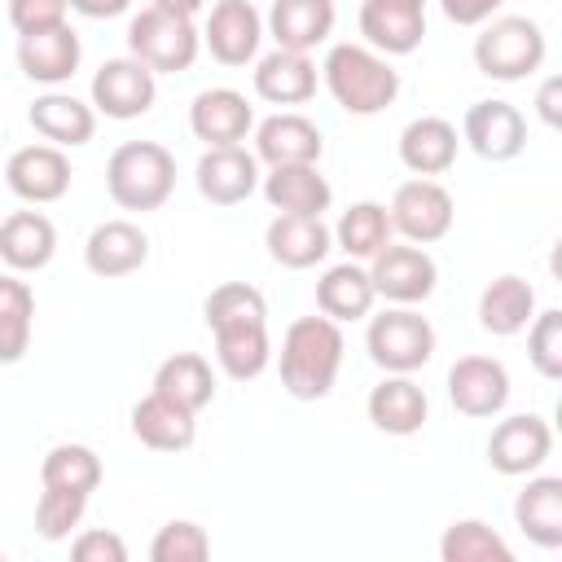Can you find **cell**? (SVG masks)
Listing matches in <instances>:
<instances>
[{
	"label": "cell",
	"mask_w": 562,
	"mask_h": 562,
	"mask_svg": "<svg viewBox=\"0 0 562 562\" xmlns=\"http://www.w3.org/2000/svg\"><path fill=\"white\" fill-rule=\"evenodd\" d=\"M378 294H373V281H369V268L356 263V259H342L334 268L321 272L316 281V307L321 316L347 325V321H364L373 312Z\"/></svg>",
	"instance_id": "f546056e"
},
{
	"label": "cell",
	"mask_w": 562,
	"mask_h": 562,
	"mask_svg": "<svg viewBox=\"0 0 562 562\" xmlns=\"http://www.w3.org/2000/svg\"><path fill=\"white\" fill-rule=\"evenodd\" d=\"M193 180L211 206H237L259 189V158L246 145H215L198 158Z\"/></svg>",
	"instance_id": "9a60e30c"
},
{
	"label": "cell",
	"mask_w": 562,
	"mask_h": 562,
	"mask_svg": "<svg viewBox=\"0 0 562 562\" xmlns=\"http://www.w3.org/2000/svg\"><path fill=\"white\" fill-rule=\"evenodd\" d=\"M154 391L167 395L171 404L189 408V413H202L215 400V373H211V364L198 351H176V356H167L158 364Z\"/></svg>",
	"instance_id": "836d02e7"
},
{
	"label": "cell",
	"mask_w": 562,
	"mask_h": 562,
	"mask_svg": "<svg viewBox=\"0 0 562 562\" xmlns=\"http://www.w3.org/2000/svg\"><path fill=\"white\" fill-rule=\"evenodd\" d=\"M364 413L369 422L382 430V435H395V439H408L426 426V413H430V400L426 391L413 382V373H386L369 400H364Z\"/></svg>",
	"instance_id": "ffe728a7"
},
{
	"label": "cell",
	"mask_w": 562,
	"mask_h": 562,
	"mask_svg": "<svg viewBox=\"0 0 562 562\" xmlns=\"http://www.w3.org/2000/svg\"><path fill=\"white\" fill-rule=\"evenodd\" d=\"M202 44L220 66H250L263 44V13L250 0H215L202 26Z\"/></svg>",
	"instance_id": "7c38bea8"
},
{
	"label": "cell",
	"mask_w": 562,
	"mask_h": 562,
	"mask_svg": "<svg viewBox=\"0 0 562 562\" xmlns=\"http://www.w3.org/2000/svg\"><path fill=\"white\" fill-rule=\"evenodd\" d=\"M132 435L154 452H184L198 439V413L149 391L132 404Z\"/></svg>",
	"instance_id": "83f0119b"
},
{
	"label": "cell",
	"mask_w": 562,
	"mask_h": 562,
	"mask_svg": "<svg viewBox=\"0 0 562 562\" xmlns=\"http://www.w3.org/2000/svg\"><path fill=\"white\" fill-rule=\"evenodd\" d=\"M66 13H70V0H9V22L18 35L61 26Z\"/></svg>",
	"instance_id": "7bdbcfd3"
},
{
	"label": "cell",
	"mask_w": 562,
	"mask_h": 562,
	"mask_svg": "<svg viewBox=\"0 0 562 562\" xmlns=\"http://www.w3.org/2000/svg\"><path fill=\"white\" fill-rule=\"evenodd\" d=\"M206 553H211V536L193 518H171L149 540V558L154 562H202Z\"/></svg>",
	"instance_id": "60d3db41"
},
{
	"label": "cell",
	"mask_w": 562,
	"mask_h": 562,
	"mask_svg": "<svg viewBox=\"0 0 562 562\" xmlns=\"http://www.w3.org/2000/svg\"><path fill=\"white\" fill-rule=\"evenodd\" d=\"M259 189L277 215H325L334 202V189L316 162L268 167V176H259Z\"/></svg>",
	"instance_id": "44dd1931"
},
{
	"label": "cell",
	"mask_w": 562,
	"mask_h": 562,
	"mask_svg": "<svg viewBox=\"0 0 562 562\" xmlns=\"http://www.w3.org/2000/svg\"><path fill=\"white\" fill-rule=\"evenodd\" d=\"M255 97L268 105H303L316 97V61L307 53L272 48L255 57Z\"/></svg>",
	"instance_id": "d4e9b609"
},
{
	"label": "cell",
	"mask_w": 562,
	"mask_h": 562,
	"mask_svg": "<svg viewBox=\"0 0 562 562\" xmlns=\"http://www.w3.org/2000/svg\"><path fill=\"white\" fill-rule=\"evenodd\" d=\"M202 321L206 329H220V325H241V321H268V303L255 285L246 281H224L206 294L202 303Z\"/></svg>",
	"instance_id": "f35d334b"
},
{
	"label": "cell",
	"mask_w": 562,
	"mask_h": 562,
	"mask_svg": "<svg viewBox=\"0 0 562 562\" xmlns=\"http://www.w3.org/2000/svg\"><path fill=\"white\" fill-rule=\"evenodd\" d=\"M536 316V290L531 281H522L518 272H501L483 285L479 294V325L496 338H514L531 325Z\"/></svg>",
	"instance_id": "4dcf8cb0"
},
{
	"label": "cell",
	"mask_w": 562,
	"mask_h": 562,
	"mask_svg": "<svg viewBox=\"0 0 562 562\" xmlns=\"http://www.w3.org/2000/svg\"><path fill=\"white\" fill-rule=\"evenodd\" d=\"M83 509H88V496H83V492L44 487L40 501H35V531H40L44 540H66V536L83 522Z\"/></svg>",
	"instance_id": "ab89813d"
},
{
	"label": "cell",
	"mask_w": 562,
	"mask_h": 562,
	"mask_svg": "<svg viewBox=\"0 0 562 562\" xmlns=\"http://www.w3.org/2000/svg\"><path fill=\"white\" fill-rule=\"evenodd\" d=\"M457 127L439 114H422L413 119L404 132H400V162L413 171V176H443L452 171L457 162Z\"/></svg>",
	"instance_id": "f1b7e54d"
},
{
	"label": "cell",
	"mask_w": 562,
	"mask_h": 562,
	"mask_svg": "<svg viewBox=\"0 0 562 562\" xmlns=\"http://www.w3.org/2000/svg\"><path fill=\"white\" fill-rule=\"evenodd\" d=\"M26 123H31L35 136H44L48 145H57V149H79V145H88L92 132H97V110H92V101H79L75 92H57V88H53V92H44V97L31 101Z\"/></svg>",
	"instance_id": "cb8c5ba5"
},
{
	"label": "cell",
	"mask_w": 562,
	"mask_h": 562,
	"mask_svg": "<svg viewBox=\"0 0 562 562\" xmlns=\"http://www.w3.org/2000/svg\"><path fill=\"white\" fill-rule=\"evenodd\" d=\"M501 4H505V0H439L443 18L457 22V26H483Z\"/></svg>",
	"instance_id": "f6af8a7d"
},
{
	"label": "cell",
	"mask_w": 562,
	"mask_h": 562,
	"mask_svg": "<svg viewBox=\"0 0 562 562\" xmlns=\"http://www.w3.org/2000/svg\"><path fill=\"white\" fill-rule=\"evenodd\" d=\"M105 189L123 211H158L176 193V158L158 140H123L105 162Z\"/></svg>",
	"instance_id": "3957f363"
},
{
	"label": "cell",
	"mask_w": 562,
	"mask_h": 562,
	"mask_svg": "<svg viewBox=\"0 0 562 562\" xmlns=\"http://www.w3.org/2000/svg\"><path fill=\"white\" fill-rule=\"evenodd\" d=\"M364 351L382 373H417L435 356V325L413 307H386L369 316Z\"/></svg>",
	"instance_id": "8992f818"
},
{
	"label": "cell",
	"mask_w": 562,
	"mask_h": 562,
	"mask_svg": "<svg viewBox=\"0 0 562 562\" xmlns=\"http://www.w3.org/2000/svg\"><path fill=\"white\" fill-rule=\"evenodd\" d=\"M439 558L443 562H514V549L483 518H457L439 536Z\"/></svg>",
	"instance_id": "74e56055"
},
{
	"label": "cell",
	"mask_w": 562,
	"mask_h": 562,
	"mask_svg": "<svg viewBox=\"0 0 562 562\" xmlns=\"http://www.w3.org/2000/svg\"><path fill=\"white\" fill-rule=\"evenodd\" d=\"M79 57H83V48H79V35L70 31V22L18 35V70L31 83H44V88L66 83L79 70Z\"/></svg>",
	"instance_id": "d6986e66"
},
{
	"label": "cell",
	"mask_w": 562,
	"mask_h": 562,
	"mask_svg": "<svg viewBox=\"0 0 562 562\" xmlns=\"http://www.w3.org/2000/svg\"><path fill=\"white\" fill-rule=\"evenodd\" d=\"M263 246L281 268L303 272V268H316L334 250V233L325 228L321 215H277L263 233Z\"/></svg>",
	"instance_id": "4316f807"
},
{
	"label": "cell",
	"mask_w": 562,
	"mask_h": 562,
	"mask_svg": "<svg viewBox=\"0 0 562 562\" xmlns=\"http://www.w3.org/2000/svg\"><path fill=\"white\" fill-rule=\"evenodd\" d=\"M4 184L31 206H48V202L66 198V189H70V158H66V149H57L48 140L22 145L4 162Z\"/></svg>",
	"instance_id": "8fae6325"
},
{
	"label": "cell",
	"mask_w": 562,
	"mask_h": 562,
	"mask_svg": "<svg viewBox=\"0 0 562 562\" xmlns=\"http://www.w3.org/2000/svg\"><path fill=\"white\" fill-rule=\"evenodd\" d=\"M145 259H149V237H145L140 224H132V220H105V224H97V228L88 233V241H83V263H88V272H92V277H105V281L145 268Z\"/></svg>",
	"instance_id": "7402d4cb"
},
{
	"label": "cell",
	"mask_w": 562,
	"mask_h": 562,
	"mask_svg": "<svg viewBox=\"0 0 562 562\" xmlns=\"http://www.w3.org/2000/svg\"><path fill=\"white\" fill-rule=\"evenodd\" d=\"M391 228L413 241V246H430L439 237L452 233V220H457V206H452V193L435 180V176H413L404 180L395 193H391Z\"/></svg>",
	"instance_id": "52a82bcc"
},
{
	"label": "cell",
	"mask_w": 562,
	"mask_h": 562,
	"mask_svg": "<svg viewBox=\"0 0 562 562\" xmlns=\"http://www.w3.org/2000/svg\"><path fill=\"white\" fill-rule=\"evenodd\" d=\"M149 4H158L167 13H180V18H193V13H202L206 0H149Z\"/></svg>",
	"instance_id": "c3c4849f"
},
{
	"label": "cell",
	"mask_w": 562,
	"mask_h": 562,
	"mask_svg": "<svg viewBox=\"0 0 562 562\" xmlns=\"http://www.w3.org/2000/svg\"><path fill=\"white\" fill-rule=\"evenodd\" d=\"M369 281H373V294L386 299V303H400V307H413L422 299L435 294V281H439V263L426 255V246H395L386 241L369 263Z\"/></svg>",
	"instance_id": "ba28073f"
},
{
	"label": "cell",
	"mask_w": 562,
	"mask_h": 562,
	"mask_svg": "<svg viewBox=\"0 0 562 562\" xmlns=\"http://www.w3.org/2000/svg\"><path fill=\"white\" fill-rule=\"evenodd\" d=\"M127 53L136 61H145L154 75H180V70H189L198 61L202 31L193 26V18L167 13L158 4H145L127 22Z\"/></svg>",
	"instance_id": "277c9868"
},
{
	"label": "cell",
	"mask_w": 562,
	"mask_h": 562,
	"mask_svg": "<svg viewBox=\"0 0 562 562\" xmlns=\"http://www.w3.org/2000/svg\"><path fill=\"white\" fill-rule=\"evenodd\" d=\"M360 35L382 57H408L426 40V0H360Z\"/></svg>",
	"instance_id": "4fadbf2b"
},
{
	"label": "cell",
	"mask_w": 562,
	"mask_h": 562,
	"mask_svg": "<svg viewBox=\"0 0 562 562\" xmlns=\"http://www.w3.org/2000/svg\"><path fill=\"white\" fill-rule=\"evenodd\" d=\"M321 79L329 97L356 119L382 114L400 97V70L369 44H334L321 61Z\"/></svg>",
	"instance_id": "7a4b0ae2"
},
{
	"label": "cell",
	"mask_w": 562,
	"mask_h": 562,
	"mask_svg": "<svg viewBox=\"0 0 562 562\" xmlns=\"http://www.w3.org/2000/svg\"><path fill=\"white\" fill-rule=\"evenodd\" d=\"M88 92H92V110H97V114L127 123V119H140V114L154 110L158 75H154L145 61H136V57L127 53V57L101 61V70L92 75V88H88Z\"/></svg>",
	"instance_id": "9c48e42d"
},
{
	"label": "cell",
	"mask_w": 562,
	"mask_h": 562,
	"mask_svg": "<svg viewBox=\"0 0 562 562\" xmlns=\"http://www.w3.org/2000/svg\"><path fill=\"white\" fill-rule=\"evenodd\" d=\"M544 31L531 18H487L479 40H474V66L487 79L518 83L544 66Z\"/></svg>",
	"instance_id": "5b68a950"
},
{
	"label": "cell",
	"mask_w": 562,
	"mask_h": 562,
	"mask_svg": "<svg viewBox=\"0 0 562 562\" xmlns=\"http://www.w3.org/2000/svg\"><path fill=\"white\" fill-rule=\"evenodd\" d=\"M101 457L88 448V443H53L40 461V483L44 487H70V492H83L92 496L101 487Z\"/></svg>",
	"instance_id": "8d00e7d4"
},
{
	"label": "cell",
	"mask_w": 562,
	"mask_h": 562,
	"mask_svg": "<svg viewBox=\"0 0 562 562\" xmlns=\"http://www.w3.org/2000/svg\"><path fill=\"white\" fill-rule=\"evenodd\" d=\"M189 132L215 149V145H241L255 132V110L237 88H202L189 105Z\"/></svg>",
	"instance_id": "e0dca14e"
},
{
	"label": "cell",
	"mask_w": 562,
	"mask_h": 562,
	"mask_svg": "<svg viewBox=\"0 0 562 562\" xmlns=\"http://www.w3.org/2000/svg\"><path fill=\"white\" fill-rule=\"evenodd\" d=\"M57 255V228L44 211H13L0 220V259L9 272H40Z\"/></svg>",
	"instance_id": "484cf974"
},
{
	"label": "cell",
	"mask_w": 562,
	"mask_h": 562,
	"mask_svg": "<svg viewBox=\"0 0 562 562\" xmlns=\"http://www.w3.org/2000/svg\"><path fill=\"white\" fill-rule=\"evenodd\" d=\"M461 140L483 162H509L527 145V119L509 101H474L461 119Z\"/></svg>",
	"instance_id": "5bb4252c"
},
{
	"label": "cell",
	"mask_w": 562,
	"mask_h": 562,
	"mask_svg": "<svg viewBox=\"0 0 562 562\" xmlns=\"http://www.w3.org/2000/svg\"><path fill=\"white\" fill-rule=\"evenodd\" d=\"M342 325L329 316H299L281 338V386L294 400H325L342 369Z\"/></svg>",
	"instance_id": "6da1fadb"
},
{
	"label": "cell",
	"mask_w": 562,
	"mask_h": 562,
	"mask_svg": "<svg viewBox=\"0 0 562 562\" xmlns=\"http://www.w3.org/2000/svg\"><path fill=\"white\" fill-rule=\"evenodd\" d=\"M321 154H325V136L299 110H281V114H268L263 123H255V158L268 167L321 162Z\"/></svg>",
	"instance_id": "ac0fdd59"
},
{
	"label": "cell",
	"mask_w": 562,
	"mask_h": 562,
	"mask_svg": "<svg viewBox=\"0 0 562 562\" xmlns=\"http://www.w3.org/2000/svg\"><path fill=\"white\" fill-rule=\"evenodd\" d=\"M35 329V290L18 272H0V364H18Z\"/></svg>",
	"instance_id": "d590c367"
},
{
	"label": "cell",
	"mask_w": 562,
	"mask_h": 562,
	"mask_svg": "<svg viewBox=\"0 0 562 562\" xmlns=\"http://www.w3.org/2000/svg\"><path fill=\"white\" fill-rule=\"evenodd\" d=\"M70 9L83 18H119L132 9V0H70Z\"/></svg>",
	"instance_id": "bcb514c9"
},
{
	"label": "cell",
	"mask_w": 562,
	"mask_h": 562,
	"mask_svg": "<svg viewBox=\"0 0 562 562\" xmlns=\"http://www.w3.org/2000/svg\"><path fill=\"white\" fill-rule=\"evenodd\" d=\"M215 338V360L233 382H255L268 360H272V342H268V321H241V325H220L211 329Z\"/></svg>",
	"instance_id": "d6a6232c"
},
{
	"label": "cell",
	"mask_w": 562,
	"mask_h": 562,
	"mask_svg": "<svg viewBox=\"0 0 562 562\" xmlns=\"http://www.w3.org/2000/svg\"><path fill=\"white\" fill-rule=\"evenodd\" d=\"M329 233H334V246H338L347 259H356V263H369V259L395 237L391 215H386L382 202H351V206L338 215V224H334Z\"/></svg>",
	"instance_id": "e575fe53"
},
{
	"label": "cell",
	"mask_w": 562,
	"mask_h": 562,
	"mask_svg": "<svg viewBox=\"0 0 562 562\" xmlns=\"http://www.w3.org/2000/svg\"><path fill=\"white\" fill-rule=\"evenodd\" d=\"M70 553L75 562H127V544L119 531H105V527H92V531H79L70 540Z\"/></svg>",
	"instance_id": "ee69618b"
},
{
	"label": "cell",
	"mask_w": 562,
	"mask_h": 562,
	"mask_svg": "<svg viewBox=\"0 0 562 562\" xmlns=\"http://www.w3.org/2000/svg\"><path fill=\"white\" fill-rule=\"evenodd\" d=\"M448 400L465 417H496L509 404V369L492 356H461L448 369Z\"/></svg>",
	"instance_id": "2e32d148"
},
{
	"label": "cell",
	"mask_w": 562,
	"mask_h": 562,
	"mask_svg": "<svg viewBox=\"0 0 562 562\" xmlns=\"http://www.w3.org/2000/svg\"><path fill=\"white\" fill-rule=\"evenodd\" d=\"M527 360L536 364L540 378H549V382L562 378V312L558 307L531 316V325H527Z\"/></svg>",
	"instance_id": "b9f144b4"
},
{
	"label": "cell",
	"mask_w": 562,
	"mask_h": 562,
	"mask_svg": "<svg viewBox=\"0 0 562 562\" xmlns=\"http://www.w3.org/2000/svg\"><path fill=\"white\" fill-rule=\"evenodd\" d=\"M334 18H338L334 0H272L263 18V35H272L277 48L312 53L334 35Z\"/></svg>",
	"instance_id": "603a6c76"
},
{
	"label": "cell",
	"mask_w": 562,
	"mask_h": 562,
	"mask_svg": "<svg viewBox=\"0 0 562 562\" xmlns=\"http://www.w3.org/2000/svg\"><path fill=\"white\" fill-rule=\"evenodd\" d=\"M553 452V430L536 413H514L492 426L487 435V465L505 479H527L536 474Z\"/></svg>",
	"instance_id": "30bf717a"
},
{
	"label": "cell",
	"mask_w": 562,
	"mask_h": 562,
	"mask_svg": "<svg viewBox=\"0 0 562 562\" xmlns=\"http://www.w3.org/2000/svg\"><path fill=\"white\" fill-rule=\"evenodd\" d=\"M514 522L531 544L558 549L562 544V479L527 474V487L514 501Z\"/></svg>",
	"instance_id": "1f68e13d"
},
{
	"label": "cell",
	"mask_w": 562,
	"mask_h": 562,
	"mask_svg": "<svg viewBox=\"0 0 562 562\" xmlns=\"http://www.w3.org/2000/svg\"><path fill=\"white\" fill-rule=\"evenodd\" d=\"M553 101H558V79H549V83L540 88V101H536V105H540V119H544L549 127H558V105H553Z\"/></svg>",
	"instance_id": "7dc6e473"
}]
</instances>
